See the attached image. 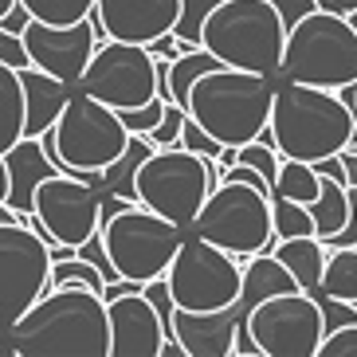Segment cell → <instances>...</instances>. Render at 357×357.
<instances>
[{
	"label": "cell",
	"instance_id": "12",
	"mask_svg": "<svg viewBox=\"0 0 357 357\" xmlns=\"http://www.w3.org/2000/svg\"><path fill=\"white\" fill-rule=\"evenodd\" d=\"M98 204H102V189L86 185L75 173H52L36 185L32 212L24 216V224L40 236L47 248L52 243H79L98 231Z\"/></svg>",
	"mask_w": 357,
	"mask_h": 357
},
{
	"label": "cell",
	"instance_id": "10",
	"mask_svg": "<svg viewBox=\"0 0 357 357\" xmlns=\"http://www.w3.org/2000/svg\"><path fill=\"white\" fill-rule=\"evenodd\" d=\"M240 271L231 252L200 236H185L165 267V283L181 310H224L240 298Z\"/></svg>",
	"mask_w": 357,
	"mask_h": 357
},
{
	"label": "cell",
	"instance_id": "43",
	"mask_svg": "<svg viewBox=\"0 0 357 357\" xmlns=\"http://www.w3.org/2000/svg\"><path fill=\"white\" fill-rule=\"evenodd\" d=\"M326 8H334V12H342V16H349V12L357 8V0H326Z\"/></svg>",
	"mask_w": 357,
	"mask_h": 357
},
{
	"label": "cell",
	"instance_id": "5",
	"mask_svg": "<svg viewBox=\"0 0 357 357\" xmlns=\"http://www.w3.org/2000/svg\"><path fill=\"white\" fill-rule=\"evenodd\" d=\"M283 43L287 24L267 0H220L200 32V47H208L220 63L271 79L283 63Z\"/></svg>",
	"mask_w": 357,
	"mask_h": 357
},
{
	"label": "cell",
	"instance_id": "42",
	"mask_svg": "<svg viewBox=\"0 0 357 357\" xmlns=\"http://www.w3.org/2000/svg\"><path fill=\"white\" fill-rule=\"evenodd\" d=\"M28 20H32V12H28V8L20 4V0H16V4H12L8 12H4V20H0V28H8V32H16V36H20L24 28H28Z\"/></svg>",
	"mask_w": 357,
	"mask_h": 357
},
{
	"label": "cell",
	"instance_id": "36",
	"mask_svg": "<svg viewBox=\"0 0 357 357\" xmlns=\"http://www.w3.org/2000/svg\"><path fill=\"white\" fill-rule=\"evenodd\" d=\"M142 294H146V298H149V306L158 310L161 326H165V334H173V310H177V303H173V294H169L165 275H158V279H149V283H142Z\"/></svg>",
	"mask_w": 357,
	"mask_h": 357
},
{
	"label": "cell",
	"instance_id": "9",
	"mask_svg": "<svg viewBox=\"0 0 357 357\" xmlns=\"http://www.w3.org/2000/svg\"><path fill=\"white\" fill-rule=\"evenodd\" d=\"M102 231L106 255L114 263V271L122 279H134V283H149L165 275L169 259L177 255L181 240H185V228L158 212H149L146 204H126L118 208L114 216L98 220Z\"/></svg>",
	"mask_w": 357,
	"mask_h": 357
},
{
	"label": "cell",
	"instance_id": "6",
	"mask_svg": "<svg viewBox=\"0 0 357 357\" xmlns=\"http://www.w3.org/2000/svg\"><path fill=\"white\" fill-rule=\"evenodd\" d=\"M40 142L63 173L79 177V173H102L106 165H114L126 153L130 130L122 126L114 106L98 102L75 86L63 114L55 118L52 130H43Z\"/></svg>",
	"mask_w": 357,
	"mask_h": 357
},
{
	"label": "cell",
	"instance_id": "32",
	"mask_svg": "<svg viewBox=\"0 0 357 357\" xmlns=\"http://www.w3.org/2000/svg\"><path fill=\"white\" fill-rule=\"evenodd\" d=\"M236 161L240 165H252V169H259L263 177H267V185H275V173H279V149L275 146H267V142H259V137H252V142H243V146H236ZM231 161V165H236Z\"/></svg>",
	"mask_w": 357,
	"mask_h": 357
},
{
	"label": "cell",
	"instance_id": "1",
	"mask_svg": "<svg viewBox=\"0 0 357 357\" xmlns=\"http://www.w3.org/2000/svg\"><path fill=\"white\" fill-rule=\"evenodd\" d=\"M20 357H110V318L91 287H52L8 330Z\"/></svg>",
	"mask_w": 357,
	"mask_h": 357
},
{
	"label": "cell",
	"instance_id": "45",
	"mask_svg": "<svg viewBox=\"0 0 357 357\" xmlns=\"http://www.w3.org/2000/svg\"><path fill=\"white\" fill-rule=\"evenodd\" d=\"M12 4H16V0H0V20H4V12H8Z\"/></svg>",
	"mask_w": 357,
	"mask_h": 357
},
{
	"label": "cell",
	"instance_id": "4",
	"mask_svg": "<svg viewBox=\"0 0 357 357\" xmlns=\"http://www.w3.org/2000/svg\"><path fill=\"white\" fill-rule=\"evenodd\" d=\"M279 79L326 86V91L357 83V32H354V24L334 8L306 12L298 24L287 28Z\"/></svg>",
	"mask_w": 357,
	"mask_h": 357
},
{
	"label": "cell",
	"instance_id": "19",
	"mask_svg": "<svg viewBox=\"0 0 357 357\" xmlns=\"http://www.w3.org/2000/svg\"><path fill=\"white\" fill-rule=\"evenodd\" d=\"M4 165H8V204L20 216L32 212L36 185L43 177H52V173H63V169L47 158V149H43L40 137H28V134L20 142H12V149L4 153Z\"/></svg>",
	"mask_w": 357,
	"mask_h": 357
},
{
	"label": "cell",
	"instance_id": "28",
	"mask_svg": "<svg viewBox=\"0 0 357 357\" xmlns=\"http://www.w3.org/2000/svg\"><path fill=\"white\" fill-rule=\"evenodd\" d=\"M271 228H275V240H291V236H318L310 208L298 204V200L275 197V192H271Z\"/></svg>",
	"mask_w": 357,
	"mask_h": 357
},
{
	"label": "cell",
	"instance_id": "39",
	"mask_svg": "<svg viewBox=\"0 0 357 357\" xmlns=\"http://www.w3.org/2000/svg\"><path fill=\"white\" fill-rule=\"evenodd\" d=\"M0 63H8V67H28L32 59H28V47H24V40L16 32H8V28H0Z\"/></svg>",
	"mask_w": 357,
	"mask_h": 357
},
{
	"label": "cell",
	"instance_id": "24",
	"mask_svg": "<svg viewBox=\"0 0 357 357\" xmlns=\"http://www.w3.org/2000/svg\"><path fill=\"white\" fill-rule=\"evenodd\" d=\"M318 294H330V298L357 306V248H326Z\"/></svg>",
	"mask_w": 357,
	"mask_h": 357
},
{
	"label": "cell",
	"instance_id": "8",
	"mask_svg": "<svg viewBox=\"0 0 357 357\" xmlns=\"http://www.w3.org/2000/svg\"><path fill=\"white\" fill-rule=\"evenodd\" d=\"M192 236L216 243L231 255H255L271 252L275 228H271V192H259L243 181H220L204 197L197 220L189 224Z\"/></svg>",
	"mask_w": 357,
	"mask_h": 357
},
{
	"label": "cell",
	"instance_id": "41",
	"mask_svg": "<svg viewBox=\"0 0 357 357\" xmlns=\"http://www.w3.org/2000/svg\"><path fill=\"white\" fill-rule=\"evenodd\" d=\"M310 165H314L318 177H330V181H337V185H346V165H342V158H337V153L318 158V161H310Z\"/></svg>",
	"mask_w": 357,
	"mask_h": 357
},
{
	"label": "cell",
	"instance_id": "11",
	"mask_svg": "<svg viewBox=\"0 0 357 357\" xmlns=\"http://www.w3.org/2000/svg\"><path fill=\"white\" fill-rule=\"evenodd\" d=\"M259 357H314L322 342V306L310 291H287L255 303L240 318Z\"/></svg>",
	"mask_w": 357,
	"mask_h": 357
},
{
	"label": "cell",
	"instance_id": "2",
	"mask_svg": "<svg viewBox=\"0 0 357 357\" xmlns=\"http://www.w3.org/2000/svg\"><path fill=\"white\" fill-rule=\"evenodd\" d=\"M271 102H275L271 75L240 71V67L220 63L189 86L185 110L220 146H243V142L259 137V130L267 126Z\"/></svg>",
	"mask_w": 357,
	"mask_h": 357
},
{
	"label": "cell",
	"instance_id": "23",
	"mask_svg": "<svg viewBox=\"0 0 357 357\" xmlns=\"http://www.w3.org/2000/svg\"><path fill=\"white\" fill-rule=\"evenodd\" d=\"M24 137V86L20 71L0 63V153H8L12 142Z\"/></svg>",
	"mask_w": 357,
	"mask_h": 357
},
{
	"label": "cell",
	"instance_id": "30",
	"mask_svg": "<svg viewBox=\"0 0 357 357\" xmlns=\"http://www.w3.org/2000/svg\"><path fill=\"white\" fill-rule=\"evenodd\" d=\"M20 4L32 12V20L43 24H75L95 8V0H20Z\"/></svg>",
	"mask_w": 357,
	"mask_h": 357
},
{
	"label": "cell",
	"instance_id": "7",
	"mask_svg": "<svg viewBox=\"0 0 357 357\" xmlns=\"http://www.w3.org/2000/svg\"><path fill=\"white\" fill-rule=\"evenodd\" d=\"M216 185H220V169L212 165V158H200L185 146L153 149L134 173L137 204H146L149 212H158L181 228L197 220L204 197Z\"/></svg>",
	"mask_w": 357,
	"mask_h": 357
},
{
	"label": "cell",
	"instance_id": "25",
	"mask_svg": "<svg viewBox=\"0 0 357 357\" xmlns=\"http://www.w3.org/2000/svg\"><path fill=\"white\" fill-rule=\"evenodd\" d=\"M306 208H310V216H314L318 240L334 236V231L346 224V216H349V192H346V185H337V181L322 177V189H318V197L310 200Z\"/></svg>",
	"mask_w": 357,
	"mask_h": 357
},
{
	"label": "cell",
	"instance_id": "16",
	"mask_svg": "<svg viewBox=\"0 0 357 357\" xmlns=\"http://www.w3.org/2000/svg\"><path fill=\"white\" fill-rule=\"evenodd\" d=\"M177 12L181 0H95L91 16H95L98 40L149 43L177 24Z\"/></svg>",
	"mask_w": 357,
	"mask_h": 357
},
{
	"label": "cell",
	"instance_id": "34",
	"mask_svg": "<svg viewBox=\"0 0 357 357\" xmlns=\"http://www.w3.org/2000/svg\"><path fill=\"white\" fill-rule=\"evenodd\" d=\"M161 114H165V98H161V95H153L149 102H142V106L118 110V118H122V126H126L130 134H149V130L161 122Z\"/></svg>",
	"mask_w": 357,
	"mask_h": 357
},
{
	"label": "cell",
	"instance_id": "38",
	"mask_svg": "<svg viewBox=\"0 0 357 357\" xmlns=\"http://www.w3.org/2000/svg\"><path fill=\"white\" fill-rule=\"evenodd\" d=\"M314 298H318V306H322V330H326V334L337 330V326L357 322V306L354 303H342V298H330V294H318V291H314Z\"/></svg>",
	"mask_w": 357,
	"mask_h": 357
},
{
	"label": "cell",
	"instance_id": "15",
	"mask_svg": "<svg viewBox=\"0 0 357 357\" xmlns=\"http://www.w3.org/2000/svg\"><path fill=\"white\" fill-rule=\"evenodd\" d=\"M24 47L32 67L63 79V83H79L91 63V55L98 47V28L95 16H83L75 24H43V20H28V28L20 32Z\"/></svg>",
	"mask_w": 357,
	"mask_h": 357
},
{
	"label": "cell",
	"instance_id": "46",
	"mask_svg": "<svg viewBox=\"0 0 357 357\" xmlns=\"http://www.w3.org/2000/svg\"><path fill=\"white\" fill-rule=\"evenodd\" d=\"M346 20H349V24H354V32H357V8H354V12H349Z\"/></svg>",
	"mask_w": 357,
	"mask_h": 357
},
{
	"label": "cell",
	"instance_id": "20",
	"mask_svg": "<svg viewBox=\"0 0 357 357\" xmlns=\"http://www.w3.org/2000/svg\"><path fill=\"white\" fill-rule=\"evenodd\" d=\"M20 86H24V134L28 137H40L43 130H52L75 91L71 83H63V79H55V75L40 71L32 63L20 67Z\"/></svg>",
	"mask_w": 357,
	"mask_h": 357
},
{
	"label": "cell",
	"instance_id": "14",
	"mask_svg": "<svg viewBox=\"0 0 357 357\" xmlns=\"http://www.w3.org/2000/svg\"><path fill=\"white\" fill-rule=\"evenodd\" d=\"M79 91L98 102L114 106V110H130L142 106L158 95L153 83V55L146 43H126V40H98L91 63H86Z\"/></svg>",
	"mask_w": 357,
	"mask_h": 357
},
{
	"label": "cell",
	"instance_id": "31",
	"mask_svg": "<svg viewBox=\"0 0 357 357\" xmlns=\"http://www.w3.org/2000/svg\"><path fill=\"white\" fill-rule=\"evenodd\" d=\"M220 0H181V12H177V24L169 28V32L177 36V40L192 43V47H200V32H204V20L212 16V8H216Z\"/></svg>",
	"mask_w": 357,
	"mask_h": 357
},
{
	"label": "cell",
	"instance_id": "17",
	"mask_svg": "<svg viewBox=\"0 0 357 357\" xmlns=\"http://www.w3.org/2000/svg\"><path fill=\"white\" fill-rule=\"evenodd\" d=\"M106 318H110V357H158L165 334L158 310L149 306L142 291H126L106 303Z\"/></svg>",
	"mask_w": 357,
	"mask_h": 357
},
{
	"label": "cell",
	"instance_id": "29",
	"mask_svg": "<svg viewBox=\"0 0 357 357\" xmlns=\"http://www.w3.org/2000/svg\"><path fill=\"white\" fill-rule=\"evenodd\" d=\"M102 271L95 263H86L83 255H71V259H52V287H91V291L102 294Z\"/></svg>",
	"mask_w": 357,
	"mask_h": 357
},
{
	"label": "cell",
	"instance_id": "26",
	"mask_svg": "<svg viewBox=\"0 0 357 357\" xmlns=\"http://www.w3.org/2000/svg\"><path fill=\"white\" fill-rule=\"evenodd\" d=\"M220 67V59L208 52V47H192V52H181L177 59H169V102L185 106L189 98V86L197 83L204 71Z\"/></svg>",
	"mask_w": 357,
	"mask_h": 357
},
{
	"label": "cell",
	"instance_id": "13",
	"mask_svg": "<svg viewBox=\"0 0 357 357\" xmlns=\"http://www.w3.org/2000/svg\"><path fill=\"white\" fill-rule=\"evenodd\" d=\"M52 291V255L47 243L28 224H0V334Z\"/></svg>",
	"mask_w": 357,
	"mask_h": 357
},
{
	"label": "cell",
	"instance_id": "47",
	"mask_svg": "<svg viewBox=\"0 0 357 357\" xmlns=\"http://www.w3.org/2000/svg\"><path fill=\"white\" fill-rule=\"evenodd\" d=\"M354 114H357V110H354Z\"/></svg>",
	"mask_w": 357,
	"mask_h": 357
},
{
	"label": "cell",
	"instance_id": "37",
	"mask_svg": "<svg viewBox=\"0 0 357 357\" xmlns=\"http://www.w3.org/2000/svg\"><path fill=\"white\" fill-rule=\"evenodd\" d=\"M177 146L192 149V153H200V158H220V142L208 134V130H200V122H192V118H185V126H181V142Z\"/></svg>",
	"mask_w": 357,
	"mask_h": 357
},
{
	"label": "cell",
	"instance_id": "33",
	"mask_svg": "<svg viewBox=\"0 0 357 357\" xmlns=\"http://www.w3.org/2000/svg\"><path fill=\"white\" fill-rule=\"evenodd\" d=\"M185 118H189V110L177 102H165V114H161V122L153 130H149V146L153 149H169V146H177L181 142V126H185Z\"/></svg>",
	"mask_w": 357,
	"mask_h": 357
},
{
	"label": "cell",
	"instance_id": "44",
	"mask_svg": "<svg viewBox=\"0 0 357 357\" xmlns=\"http://www.w3.org/2000/svg\"><path fill=\"white\" fill-rule=\"evenodd\" d=\"M0 200H8V165H4V153H0Z\"/></svg>",
	"mask_w": 357,
	"mask_h": 357
},
{
	"label": "cell",
	"instance_id": "27",
	"mask_svg": "<svg viewBox=\"0 0 357 357\" xmlns=\"http://www.w3.org/2000/svg\"><path fill=\"white\" fill-rule=\"evenodd\" d=\"M318 189H322V177L314 173V165H310V161H294V158L279 161V173H275V185H271L275 197L310 204V200L318 197Z\"/></svg>",
	"mask_w": 357,
	"mask_h": 357
},
{
	"label": "cell",
	"instance_id": "35",
	"mask_svg": "<svg viewBox=\"0 0 357 357\" xmlns=\"http://www.w3.org/2000/svg\"><path fill=\"white\" fill-rule=\"evenodd\" d=\"M314 357H357V322L330 330V334L318 342V354Z\"/></svg>",
	"mask_w": 357,
	"mask_h": 357
},
{
	"label": "cell",
	"instance_id": "22",
	"mask_svg": "<svg viewBox=\"0 0 357 357\" xmlns=\"http://www.w3.org/2000/svg\"><path fill=\"white\" fill-rule=\"evenodd\" d=\"M271 252L283 259V267L298 279L303 291L314 294L318 291V279H322V267H326V243L318 236H291V240H275Z\"/></svg>",
	"mask_w": 357,
	"mask_h": 357
},
{
	"label": "cell",
	"instance_id": "21",
	"mask_svg": "<svg viewBox=\"0 0 357 357\" xmlns=\"http://www.w3.org/2000/svg\"><path fill=\"white\" fill-rule=\"evenodd\" d=\"M287 291H303V287L283 267V259L275 252H255L240 271V298H236V306H240V314H248L255 303L275 298V294H287Z\"/></svg>",
	"mask_w": 357,
	"mask_h": 357
},
{
	"label": "cell",
	"instance_id": "40",
	"mask_svg": "<svg viewBox=\"0 0 357 357\" xmlns=\"http://www.w3.org/2000/svg\"><path fill=\"white\" fill-rule=\"evenodd\" d=\"M275 12H279V20L291 28V24H298L306 16V12H314L318 8V0H267Z\"/></svg>",
	"mask_w": 357,
	"mask_h": 357
},
{
	"label": "cell",
	"instance_id": "3",
	"mask_svg": "<svg viewBox=\"0 0 357 357\" xmlns=\"http://www.w3.org/2000/svg\"><path fill=\"white\" fill-rule=\"evenodd\" d=\"M354 122V110L337 98V91L310 83H287V79L283 86H275L271 118H267L279 158L294 161H318L346 149Z\"/></svg>",
	"mask_w": 357,
	"mask_h": 357
},
{
	"label": "cell",
	"instance_id": "18",
	"mask_svg": "<svg viewBox=\"0 0 357 357\" xmlns=\"http://www.w3.org/2000/svg\"><path fill=\"white\" fill-rule=\"evenodd\" d=\"M240 318V306H224V310H181L177 306L173 334L189 357H231Z\"/></svg>",
	"mask_w": 357,
	"mask_h": 357
}]
</instances>
